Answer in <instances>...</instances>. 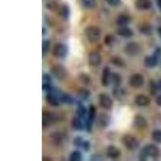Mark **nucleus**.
I'll return each instance as SVG.
<instances>
[{"label": "nucleus", "mask_w": 161, "mask_h": 161, "mask_svg": "<svg viewBox=\"0 0 161 161\" xmlns=\"http://www.w3.org/2000/svg\"><path fill=\"white\" fill-rule=\"evenodd\" d=\"M159 153H160V151L156 146L153 144L147 145L139 153V159L146 160L147 157L157 158L159 156Z\"/></svg>", "instance_id": "nucleus-1"}, {"label": "nucleus", "mask_w": 161, "mask_h": 161, "mask_svg": "<svg viewBox=\"0 0 161 161\" xmlns=\"http://www.w3.org/2000/svg\"><path fill=\"white\" fill-rule=\"evenodd\" d=\"M86 36L92 44L98 42L101 39V30L96 26H89L86 28Z\"/></svg>", "instance_id": "nucleus-2"}, {"label": "nucleus", "mask_w": 161, "mask_h": 161, "mask_svg": "<svg viewBox=\"0 0 161 161\" xmlns=\"http://www.w3.org/2000/svg\"><path fill=\"white\" fill-rule=\"evenodd\" d=\"M123 143L124 146L129 150H136L139 147V142L136 137L132 135H125L123 137Z\"/></svg>", "instance_id": "nucleus-3"}, {"label": "nucleus", "mask_w": 161, "mask_h": 161, "mask_svg": "<svg viewBox=\"0 0 161 161\" xmlns=\"http://www.w3.org/2000/svg\"><path fill=\"white\" fill-rule=\"evenodd\" d=\"M51 73L58 80H63L68 75V72L61 64H55L51 69Z\"/></svg>", "instance_id": "nucleus-4"}, {"label": "nucleus", "mask_w": 161, "mask_h": 161, "mask_svg": "<svg viewBox=\"0 0 161 161\" xmlns=\"http://www.w3.org/2000/svg\"><path fill=\"white\" fill-rule=\"evenodd\" d=\"M68 54V47L64 44H56L53 48V55L57 58H64Z\"/></svg>", "instance_id": "nucleus-5"}, {"label": "nucleus", "mask_w": 161, "mask_h": 161, "mask_svg": "<svg viewBox=\"0 0 161 161\" xmlns=\"http://www.w3.org/2000/svg\"><path fill=\"white\" fill-rule=\"evenodd\" d=\"M96 108L93 105H90L88 111V118L86 119V127L87 131L90 132L92 130V126L96 119Z\"/></svg>", "instance_id": "nucleus-6"}, {"label": "nucleus", "mask_w": 161, "mask_h": 161, "mask_svg": "<svg viewBox=\"0 0 161 161\" xmlns=\"http://www.w3.org/2000/svg\"><path fill=\"white\" fill-rule=\"evenodd\" d=\"M99 99V105L101 107H103L105 110H110L113 106V101H112L111 97L106 94V93H101L98 97Z\"/></svg>", "instance_id": "nucleus-7"}, {"label": "nucleus", "mask_w": 161, "mask_h": 161, "mask_svg": "<svg viewBox=\"0 0 161 161\" xmlns=\"http://www.w3.org/2000/svg\"><path fill=\"white\" fill-rule=\"evenodd\" d=\"M129 83L133 88H140L144 85V77L139 73H135L130 77Z\"/></svg>", "instance_id": "nucleus-8"}, {"label": "nucleus", "mask_w": 161, "mask_h": 161, "mask_svg": "<svg viewBox=\"0 0 161 161\" xmlns=\"http://www.w3.org/2000/svg\"><path fill=\"white\" fill-rule=\"evenodd\" d=\"M140 52V46L136 42H130L125 47V53L129 56H136Z\"/></svg>", "instance_id": "nucleus-9"}, {"label": "nucleus", "mask_w": 161, "mask_h": 161, "mask_svg": "<svg viewBox=\"0 0 161 161\" xmlns=\"http://www.w3.org/2000/svg\"><path fill=\"white\" fill-rule=\"evenodd\" d=\"M102 56L97 52H92L89 54V64L93 67H97L102 63Z\"/></svg>", "instance_id": "nucleus-10"}, {"label": "nucleus", "mask_w": 161, "mask_h": 161, "mask_svg": "<svg viewBox=\"0 0 161 161\" xmlns=\"http://www.w3.org/2000/svg\"><path fill=\"white\" fill-rule=\"evenodd\" d=\"M111 72H110V68L108 66H106L103 70V73H102V79H101V81H102V85L105 87L108 86L110 85V80H111Z\"/></svg>", "instance_id": "nucleus-11"}, {"label": "nucleus", "mask_w": 161, "mask_h": 161, "mask_svg": "<svg viewBox=\"0 0 161 161\" xmlns=\"http://www.w3.org/2000/svg\"><path fill=\"white\" fill-rule=\"evenodd\" d=\"M159 57L153 54L152 56H147V57H145L143 63H144V65L146 66L147 68L152 69L157 65L158 63H159Z\"/></svg>", "instance_id": "nucleus-12"}, {"label": "nucleus", "mask_w": 161, "mask_h": 161, "mask_svg": "<svg viewBox=\"0 0 161 161\" xmlns=\"http://www.w3.org/2000/svg\"><path fill=\"white\" fill-rule=\"evenodd\" d=\"M56 120V116L50 112L44 111L43 112V128H47L53 121Z\"/></svg>", "instance_id": "nucleus-13"}, {"label": "nucleus", "mask_w": 161, "mask_h": 161, "mask_svg": "<svg viewBox=\"0 0 161 161\" xmlns=\"http://www.w3.org/2000/svg\"><path fill=\"white\" fill-rule=\"evenodd\" d=\"M134 126H136V128L143 130V129L147 127V120L145 119L144 117H143L142 115H139V114H137L134 118Z\"/></svg>", "instance_id": "nucleus-14"}, {"label": "nucleus", "mask_w": 161, "mask_h": 161, "mask_svg": "<svg viewBox=\"0 0 161 161\" xmlns=\"http://www.w3.org/2000/svg\"><path fill=\"white\" fill-rule=\"evenodd\" d=\"M110 118L108 114L105 113L100 114L97 117V123L99 126L103 128H106L110 125Z\"/></svg>", "instance_id": "nucleus-15"}, {"label": "nucleus", "mask_w": 161, "mask_h": 161, "mask_svg": "<svg viewBox=\"0 0 161 161\" xmlns=\"http://www.w3.org/2000/svg\"><path fill=\"white\" fill-rule=\"evenodd\" d=\"M135 103L139 106H148L150 104V98L147 96L143 95V94H139L135 98Z\"/></svg>", "instance_id": "nucleus-16"}, {"label": "nucleus", "mask_w": 161, "mask_h": 161, "mask_svg": "<svg viewBox=\"0 0 161 161\" xmlns=\"http://www.w3.org/2000/svg\"><path fill=\"white\" fill-rule=\"evenodd\" d=\"M46 102L53 106H59L60 105V97L53 93H48L46 95Z\"/></svg>", "instance_id": "nucleus-17"}, {"label": "nucleus", "mask_w": 161, "mask_h": 161, "mask_svg": "<svg viewBox=\"0 0 161 161\" xmlns=\"http://www.w3.org/2000/svg\"><path fill=\"white\" fill-rule=\"evenodd\" d=\"M152 3L151 0H136V7L140 11H146L152 8Z\"/></svg>", "instance_id": "nucleus-18"}, {"label": "nucleus", "mask_w": 161, "mask_h": 161, "mask_svg": "<svg viewBox=\"0 0 161 161\" xmlns=\"http://www.w3.org/2000/svg\"><path fill=\"white\" fill-rule=\"evenodd\" d=\"M106 153H107V156L111 159H118L119 158L121 155V152L117 147L115 146H109L107 147V151H106Z\"/></svg>", "instance_id": "nucleus-19"}, {"label": "nucleus", "mask_w": 161, "mask_h": 161, "mask_svg": "<svg viewBox=\"0 0 161 161\" xmlns=\"http://www.w3.org/2000/svg\"><path fill=\"white\" fill-rule=\"evenodd\" d=\"M117 34L119 36H122L123 38H130L134 35V32L130 28L125 26V27H121L118 29Z\"/></svg>", "instance_id": "nucleus-20"}, {"label": "nucleus", "mask_w": 161, "mask_h": 161, "mask_svg": "<svg viewBox=\"0 0 161 161\" xmlns=\"http://www.w3.org/2000/svg\"><path fill=\"white\" fill-rule=\"evenodd\" d=\"M81 118L80 117H74L73 119H72L71 122V125L72 127H73L74 130H83L85 128L84 123L81 121Z\"/></svg>", "instance_id": "nucleus-21"}, {"label": "nucleus", "mask_w": 161, "mask_h": 161, "mask_svg": "<svg viewBox=\"0 0 161 161\" xmlns=\"http://www.w3.org/2000/svg\"><path fill=\"white\" fill-rule=\"evenodd\" d=\"M130 17L126 15H120L116 19V24H117V25L120 26V27H125L130 23Z\"/></svg>", "instance_id": "nucleus-22"}, {"label": "nucleus", "mask_w": 161, "mask_h": 161, "mask_svg": "<svg viewBox=\"0 0 161 161\" xmlns=\"http://www.w3.org/2000/svg\"><path fill=\"white\" fill-rule=\"evenodd\" d=\"M139 31H140L143 35L146 36H151L153 32V28H152V26L151 24H143L139 28Z\"/></svg>", "instance_id": "nucleus-23"}, {"label": "nucleus", "mask_w": 161, "mask_h": 161, "mask_svg": "<svg viewBox=\"0 0 161 161\" xmlns=\"http://www.w3.org/2000/svg\"><path fill=\"white\" fill-rule=\"evenodd\" d=\"M80 4L85 9L91 10L95 8L96 0H80Z\"/></svg>", "instance_id": "nucleus-24"}, {"label": "nucleus", "mask_w": 161, "mask_h": 161, "mask_svg": "<svg viewBox=\"0 0 161 161\" xmlns=\"http://www.w3.org/2000/svg\"><path fill=\"white\" fill-rule=\"evenodd\" d=\"M79 80L82 84L86 85V86H89L92 83V78L90 75H88L87 73H82L79 75Z\"/></svg>", "instance_id": "nucleus-25"}, {"label": "nucleus", "mask_w": 161, "mask_h": 161, "mask_svg": "<svg viewBox=\"0 0 161 161\" xmlns=\"http://www.w3.org/2000/svg\"><path fill=\"white\" fill-rule=\"evenodd\" d=\"M70 15V10L68 5H63L60 8V16L62 17L64 20L68 19Z\"/></svg>", "instance_id": "nucleus-26"}, {"label": "nucleus", "mask_w": 161, "mask_h": 161, "mask_svg": "<svg viewBox=\"0 0 161 161\" xmlns=\"http://www.w3.org/2000/svg\"><path fill=\"white\" fill-rule=\"evenodd\" d=\"M77 115H78L79 117L81 118V119L86 117V114H87V110H86V108L85 107L84 105L81 104L80 103H79L78 104H77Z\"/></svg>", "instance_id": "nucleus-27"}, {"label": "nucleus", "mask_w": 161, "mask_h": 161, "mask_svg": "<svg viewBox=\"0 0 161 161\" xmlns=\"http://www.w3.org/2000/svg\"><path fill=\"white\" fill-rule=\"evenodd\" d=\"M111 80H112V82H113L114 86V87H115V88L116 87H119L121 85V83H122V77L119 75V73H114L113 74H112Z\"/></svg>", "instance_id": "nucleus-28"}, {"label": "nucleus", "mask_w": 161, "mask_h": 161, "mask_svg": "<svg viewBox=\"0 0 161 161\" xmlns=\"http://www.w3.org/2000/svg\"><path fill=\"white\" fill-rule=\"evenodd\" d=\"M60 101L66 104H73L75 102L74 98L68 93H62V95L60 97Z\"/></svg>", "instance_id": "nucleus-29"}, {"label": "nucleus", "mask_w": 161, "mask_h": 161, "mask_svg": "<svg viewBox=\"0 0 161 161\" xmlns=\"http://www.w3.org/2000/svg\"><path fill=\"white\" fill-rule=\"evenodd\" d=\"M78 95L81 100H86V99H88L90 96V91L86 88L80 89L78 92Z\"/></svg>", "instance_id": "nucleus-30"}, {"label": "nucleus", "mask_w": 161, "mask_h": 161, "mask_svg": "<svg viewBox=\"0 0 161 161\" xmlns=\"http://www.w3.org/2000/svg\"><path fill=\"white\" fill-rule=\"evenodd\" d=\"M111 61H112V64H114V65L117 66V67H119V68H122V67H124L125 66L124 60H123V59H122L119 57H113Z\"/></svg>", "instance_id": "nucleus-31"}, {"label": "nucleus", "mask_w": 161, "mask_h": 161, "mask_svg": "<svg viewBox=\"0 0 161 161\" xmlns=\"http://www.w3.org/2000/svg\"><path fill=\"white\" fill-rule=\"evenodd\" d=\"M50 137H51V139L53 140V143L57 145L60 144V143L62 142V136H61V135H60V133H58V132L53 133V135H51Z\"/></svg>", "instance_id": "nucleus-32"}, {"label": "nucleus", "mask_w": 161, "mask_h": 161, "mask_svg": "<svg viewBox=\"0 0 161 161\" xmlns=\"http://www.w3.org/2000/svg\"><path fill=\"white\" fill-rule=\"evenodd\" d=\"M82 159V155L79 151H74L69 156V159L72 161H80Z\"/></svg>", "instance_id": "nucleus-33"}, {"label": "nucleus", "mask_w": 161, "mask_h": 161, "mask_svg": "<svg viewBox=\"0 0 161 161\" xmlns=\"http://www.w3.org/2000/svg\"><path fill=\"white\" fill-rule=\"evenodd\" d=\"M152 137L156 143L160 144L161 143V130H155L152 132Z\"/></svg>", "instance_id": "nucleus-34"}, {"label": "nucleus", "mask_w": 161, "mask_h": 161, "mask_svg": "<svg viewBox=\"0 0 161 161\" xmlns=\"http://www.w3.org/2000/svg\"><path fill=\"white\" fill-rule=\"evenodd\" d=\"M50 48V42L49 40H44L43 41V44H42V53L43 56H45L48 52L49 51Z\"/></svg>", "instance_id": "nucleus-35"}, {"label": "nucleus", "mask_w": 161, "mask_h": 161, "mask_svg": "<svg viewBox=\"0 0 161 161\" xmlns=\"http://www.w3.org/2000/svg\"><path fill=\"white\" fill-rule=\"evenodd\" d=\"M114 41H115V39L112 35H106V37L104 39V42L106 45L111 46L114 44Z\"/></svg>", "instance_id": "nucleus-36"}, {"label": "nucleus", "mask_w": 161, "mask_h": 161, "mask_svg": "<svg viewBox=\"0 0 161 161\" xmlns=\"http://www.w3.org/2000/svg\"><path fill=\"white\" fill-rule=\"evenodd\" d=\"M84 142L85 139L82 137H80V136H77V137L73 139V144H74V146L77 147H81Z\"/></svg>", "instance_id": "nucleus-37"}, {"label": "nucleus", "mask_w": 161, "mask_h": 161, "mask_svg": "<svg viewBox=\"0 0 161 161\" xmlns=\"http://www.w3.org/2000/svg\"><path fill=\"white\" fill-rule=\"evenodd\" d=\"M150 90H151V93H152V94H156V91H157L158 90H159V88H158V85L156 84V82H154L153 80H152L150 82Z\"/></svg>", "instance_id": "nucleus-38"}, {"label": "nucleus", "mask_w": 161, "mask_h": 161, "mask_svg": "<svg viewBox=\"0 0 161 161\" xmlns=\"http://www.w3.org/2000/svg\"><path fill=\"white\" fill-rule=\"evenodd\" d=\"M43 84L51 85L52 84V78L48 74H44L43 75Z\"/></svg>", "instance_id": "nucleus-39"}, {"label": "nucleus", "mask_w": 161, "mask_h": 161, "mask_svg": "<svg viewBox=\"0 0 161 161\" xmlns=\"http://www.w3.org/2000/svg\"><path fill=\"white\" fill-rule=\"evenodd\" d=\"M90 147H91V145H90V143L89 142L88 140H85L84 143H83L82 147H81V148L83 149L84 151H86V152H89L90 149Z\"/></svg>", "instance_id": "nucleus-40"}, {"label": "nucleus", "mask_w": 161, "mask_h": 161, "mask_svg": "<svg viewBox=\"0 0 161 161\" xmlns=\"http://www.w3.org/2000/svg\"><path fill=\"white\" fill-rule=\"evenodd\" d=\"M106 1L107 3L110 4V6H114V7L119 6L121 3V0H106Z\"/></svg>", "instance_id": "nucleus-41"}, {"label": "nucleus", "mask_w": 161, "mask_h": 161, "mask_svg": "<svg viewBox=\"0 0 161 161\" xmlns=\"http://www.w3.org/2000/svg\"><path fill=\"white\" fill-rule=\"evenodd\" d=\"M156 104L158 105L159 106L161 107V94H159L157 97H156Z\"/></svg>", "instance_id": "nucleus-42"}, {"label": "nucleus", "mask_w": 161, "mask_h": 161, "mask_svg": "<svg viewBox=\"0 0 161 161\" xmlns=\"http://www.w3.org/2000/svg\"><path fill=\"white\" fill-rule=\"evenodd\" d=\"M157 85H158V88H159V90H161V79H159V81H158V83H157Z\"/></svg>", "instance_id": "nucleus-43"}, {"label": "nucleus", "mask_w": 161, "mask_h": 161, "mask_svg": "<svg viewBox=\"0 0 161 161\" xmlns=\"http://www.w3.org/2000/svg\"><path fill=\"white\" fill-rule=\"evenodd\" d=\"M157 4L158 6H159V8H160L161 10V0H157Z\"/></svg>", "instance_id": "nucleus-44"}, {"label": "nucleus", "mask_w": 161, "mask_h": 161, "mask_svg": "<svg viewBox=\"0 0 161 161\" xmlns=\"http://www.w3.org/2000/svg\"><path fill=\"white\" fill-rule=\"evenodd\" d=\"M158 33H159V36H160L161 38V27H159V28H158Z\"/></svg>", "instance_id": "nucleus-45"}, {"label": "nucleus", "mask_w": 161, "mask_h": 161, "mask_svg": "<svg viewBox=\"0 0 161 161\" xmlns=\"http://www.w3.org/2000/svg\"><path fill=\"white\" fill-rule=\"evenodd\" d=\"M43 160H53V159H48V157H44L43 158Z\"/></svg>", "instance_id": "nucleus-46"}, {"label": "nucleus", "mask_w": 161, "mask_h": 161, "mask_svg": "<svg viewBox=\"0 0 161 161\" xmlns=\"http://www.w3.org/2000/svg\"><path fill=\"white\" fill-rule=\"evenodd\" d=\"M45 33H46V30H45V28H43V35H44V34H45Z\"/></svg>", "instance_id": "nucleus-47"}]
</instances>
